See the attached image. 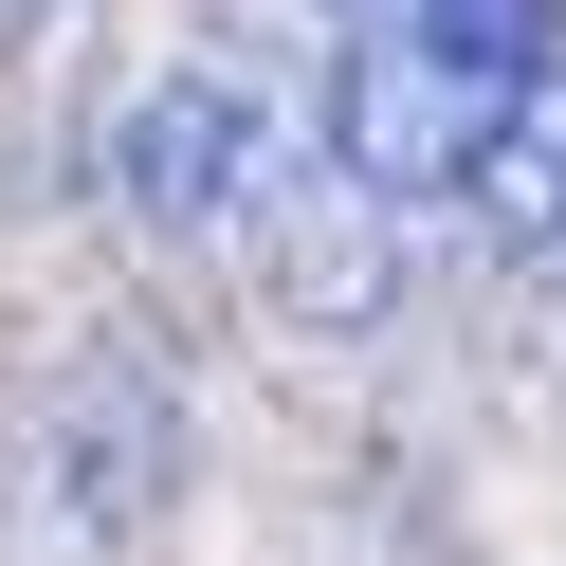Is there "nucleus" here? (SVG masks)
I'll return each mask as SVG.
<instances>
[{"label": "nucleus", "mask_w": 566, "mask_h": 566, "mask_svg": "<svg viewBox=\"0 0 566 566\" xmlns=\"http://www.w3.org/2000/svg\"><path fill=\"white\" fill-rule=\"evenodd\" d=\"M311 147H329V111H293L256 55H184V74L128 92V128H111V201L165 238V256H220V238L274 220V184H293Z\"/></svg>", "instance_id": "obj_1"}, {"label": "nucleus", "mask_w": 566, "mask_h": 566, "mask_svg": "<svg viewBox=\"0 0 566 566\" xmlns=\"http://www.w3.org/2000/svg\"><path fill=\"white\" fill-rule=\"evenodd\" d=\"M165 475H184V402H165L147 347H92V366H55V384H38L19 512H38L55 548H128V530L165 512Z\"/></svg>", "instance_id": "obj_2"}, {"label": "nucleus", "mask_w": 566, "mask_h": 566, "mask_svg": "<svg viewBox=\"0 0 566 566\" xmlns=\"http://www.w3.org/2000/svg\"><path fill=\"white\" fill-rule=\"evenodd\" d=\"M493 111H512V92H475L457 55H420L402 19H366V38L329 55V165L384 201V220H420V201H457V184H475Z\"/></svg>", "instance_id": "obj_3"}, {"label": "nucleus", "mask_w": 566, "mask_h": 566, "mask_svg": "<svg viewBox=\"0 0 566 566\" xmlns=\"http://www.w3.org/2000/svg\"><path fill=\"white\" fill-rule=\"evenodd\" d=\"M256 256H274V293H293L311 329H366V311L402 293V220H384V201L347 184L329 147H311L293 184H274V220H256Z\"/></svg>", "instance_id": "obj_4"}, {"label": "nucleus", "mask_w": 566, "mask_h": 566, "mask_svg": "<svg viewBox=\"0 0 566 566\" xmlns=\"http://www.w3.org/2000/svg\"><path fill=\"white\" fill-rule=\"evenodd\" d=\"M475 238L493 256H566V38L512 74V111H493V147H475Z\"/></svg>", "instance_id": "obj_5"}, {"label": "nucleus", "mask_w": 566, "mask_h": 566, "mask_svg": "<svg viewBox=\"0 0 566 566\" xmlns=\"http://www.w3.org/2000/svg\"><path fill=\"white\" fill-rule=\"evenodd\" d=\"M384 19H402L420 55H457V74H475V92H512L530 55L566 38V0H384Z\"/></svg>", "instance_id": "obj_6"}]
</instances>
